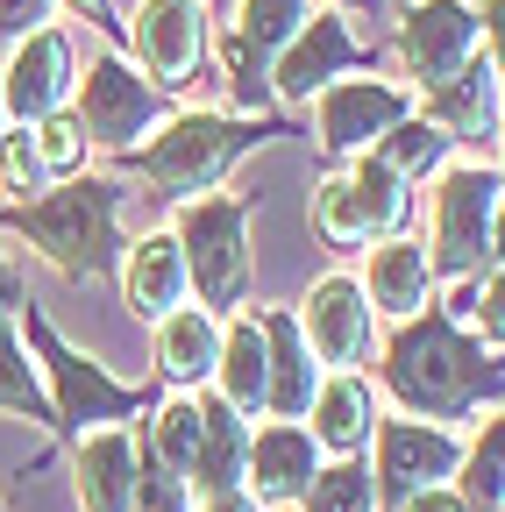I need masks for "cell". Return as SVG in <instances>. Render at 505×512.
I'll use <instances>...</instances> for the list:
<instances>
[{
	"label": "cell",
	"mask_w": 505,
	"mask_h": 512,
	"mask_svg": "<svg viewBox=\"0 0 505 512\" xmlns=\"http://www.w3.org/2000/svg\"><path fill=\"white\" fill-rule=\"evenodd\" d=\"M385 392L406 413H427L441 427L456 413H477V406L505 399V356H491L484 342H470L456 328V306H427L385 349Z\"/></svg>",
	"instance_id": "cell-1"
},
{
	"label": "cell",
	"mask_w": 505,
	"mask_h": 512,
	"mask_svg": "<svg viewBox=\"0 0 505 512\" xmlns=\"http://www.w3.org/2000/svg\"><path fill=\"white\" fill-rule=\"evenodd\" d=\"M0 228L22 235L50 271H65L72 285H93L121 264V185L107 178H65L57 192L29 207H8Z\"/></svg>",
	"instance_id": "cell-2"
},
{
	"label": "cell",
	"mask_w": 505,
	"mask_h": 512,
	"mask_svg": "<svg viewBox=\"0 0 505 512\" xmlns=\"http://www.w3.org/2000/svg\"><path fill=\"white\" fill-rule=\"evenodd\" d=\"M271 136H292V128L271 121V114H257V121H249V114H178V121L157 128V143L143 150V178L164 192V200L193 207L200 192H214L235 171V157H249Z\"/></svg>",
	"instance_id": "cell-3"
},
{
	"label": "cell",
	"mask_w": 505,
	"mask_h": 512,
	"mask_svg": "<svg viewBox=\"0 0 505 512\" xmlns=\"http://www.w3.org/2000/svg\"><path fill=\"white\" fill-rule=\"evenodd\" d=\"M143 441L157 448V463H164L185 491H193V498L242 491V470H249V427H242V413H235L221 392H185V399H171Z\"/></svg>",
	"instance_id": "cell-4"
},
{
	"label": "cell",
	"mask_w": 505,
	"mask_h": 512,
	"mask_svg": "<svg viewBox=\"0 0 505 512\" xmlns=\"http://www.w3.org/2000/svg\"><path fill=\"white\" fill-rule=\"evenodd\" d=\"M22 328H29V342H36L43 370H50L57 434H100V427H121L129 413H143V392H136V384H121V377H107L93 356H79V349L36 313V299L22 306Z\"/></svg>",
	"instance_id": "cell-5"
},
{
	"label": "cell",
	"mask_w": 505,
	"mask_h": 512,
	"mask_svg": "<svg viewBox=\"0 0 505 512\" xmlns=\"http://www.w3.org/2000/svg\"><path fill=\"white\" fill-rule=\"evenodd\" d=\"M249 200H193L178 214V249H185V278H193L200 306H242L249 292Z\"/></svg>",
	"instance_id": "cell-6"
},
{
	"label": "cell",
	"mask_w": 505,
	"mask_h": 512,
	"mask_svg": "<svg viewBox=\"0 0 505 512\" xmlns=\"http://www.w3.org/2000/svg\"><path fill=\"white\" fill-rule=\"evenodd\" d=\"M505 178L491 164H456L434 185V271L441 278H477L491 256V221H498Z\"/></svg>",
	"instance_id": "cell-7"
},
{
	"label": "cell",
	"mask_w": 505,
	"mask_h": 512,
	"mask_svg": "<svg viewBox=\"0 0 505 512\" xmlns=\"http://www.w3.org/2000/svg\"><path fill=\"white\" fill-rule=\"evenodd\" d=\"M157 121H164V93H157L143 72H129L121 57H93L86 93H79L86 143H100V150H136Z\"/></svg>",
	"instance_id": "cell-8"
},
{
	"label": "cell",
	"mask_w": 505,
	"mask_h": 512,
	"mask_svg": "<svg viewBox=\"0 0 505 512\" xmlns=\"http://www.w3.org/2000/svg\"><path fill=\"white\" fill-rule=\"evenodd\" d=\"M129 36H136V57H143L150 86H157V93H178L185 79L200 72L207 43H214L207 0H143L136 22H129Z\"/></svg>",
	"instance_id": "cell-9"
},
{
	"label": "cell",
	"mask_w": 505,
	"mask_h": 512,
	"mask_svg": "<svg viewBox=\"0 0 505 512\" xmlns=\"http://www.w3.org/2000/svg\"><path fill=\"white\" fill-rule=\"evenodd\" d=\"M65 100H72V36L65 29L22 36L8 72H0V114H15V128H36L50 114H65Z\"/></svg>",
	"instance_id": "cell-10"
},
{
	"label": "cell",
	"mask_w": 505,
	"mask_h": 512,
	"mask_svg": "<svg viewBox=\"0 0 505 512\" xmlns=\"http://www.w3.org/2000/svg\"><path fill=\"white\" fill-rule=\"evenodd\" d=\"M370 64V50L349 36V22L342 15H306V29L278 50V64H271V93L278 100H313V93H328L342 72H363Z\"/></svg>",
	"instance_id": "cell-11"
},
{
	"label": "cell",
	"mask_w": 505,
	"mask_h": 512,
	"mask_svg": "<svg viewBox=\"0 0 505 512\" xmlns=\"http://www.w3.org/2000/svg\"><path fill=\"white\" fill-rule=\"evenodd\" d=\"M463 470V441L449 427L434 420H385L377 427V477H385V491L406 505L420 491H441Z\"/></svg>",
	"instance_id": "cell-12"
},
{
	"label": "cell",
	"mask_w": 505,
	"mask_h": 512,
	"mask_svg": "<svg viewBox=\"0 0 505 512\" xmlns=\"http://www.w3.org/2000/svg\"><path fill=\"white\" fill-rule=\"evenodd\" d=\"M477 50V15L463 8V0H413L406 22H399V64L434 93L449 86L463 64Z\"/></svg>",
	"instance_id": "cell-13"
},
{
	"label": "cell",
	"mask_w": 505,
	"mask_h": 512,
	"mask_svg": "<svg viewBox=\"0 0 505 512\" xmlns=\"http://www.w3.org/2000/svg\"><path fill=\"white\" fill-rule=\"evenodd\" d=\"M299 335L328 370H356L370 356V292L356 278H342V271L313 278V292L299 306Z\"/></svg>",
	"instance_id": "cell-14"
},
{
	"label": "cell",
	"mask_w": 505,
	"mask_h": 512,
	"mask_svg": "<svg viewBox=\"0 0 505 512\" xmlns=\"http://www.w3.org/2000/svg\"><path fill=\"white\" fill-rule=\"evenodd\" d=\"M406 121V93L399 86H377V79H335L321 93V143L335 157H363Z\"/></svg>",
	"instance_id": "cell-15"
},
{
	"label": "cell",
	"mask_w": 505,
	"mask_h": 512,
	"mask_svg": "<svg viewBox=\"0 0 505 512\" xmlns=\"http://www.w3.org/2000/svg\"><path fill=\"white\" fill-rule=\"evenodd\" d=\"M306 29V0H242V15H235V100L242 107H264L271 100V72L264 64H278V50Z\"/></svg>",
	"instance_id": "cell-16"
},
{
	"label": "cell",
	"mask_w": 505,
	"mask_h": 512,
	"mask_svg": "<svg viewBox=\"0 0 505 512\" xmlns=\"http://www.w3.org/2000/svg\"><path fill=\"white\" fill-rule=\"evenodd\" d=\"M313 470H321V448H313V434L299 420H278L264 434H249V470H242V491L257 505H292L306 498Z\"/></svg>",
	"instance_id": "cell-17"
},
{
	"label": "cell",
	"mask_w": 505,
	"mask_h": 512,
	"mask_svg": "<svg viewBox=\"0 0 505 512\" xmlns=\"http://www.w3.org/2000/svg\"><path fill=\"white\" fill-rule=\"evenodd\" d=\"M185 292H193V278H185V249H178V235L157 228V235H143V242L121 249V299H129L136 320L178 313Z\"/></svg>",
	"instance_id": "cell-18"
},
{
	"label": "cell",
	"mask_w": 505,
	"mask_h": 512,
	"mask_svg": "<svg viewBox=\"0 0 505 512\" xmlns=\"http://www.w3.org/2000/svg\"><path fill=\"white\" fill-rule=\"evenodd\" d=\"M136 477H143V441L129 427L79 434V505L86 512H129Z\"/></svg>",
	"instance_id": "cell-19"
},
{
	"label": "cell",
	"mask_w": 505,
	"mask_h": 512,
	"mask_svg": "<svg viewBox=\"0 0 505 512\" xmlns=\"http://www.w3.org/2000/svg\"><path fill=\"white\" fill-rule=\"evenodd\" d=\"M498 100H505V86H498V72H491V57H470L449 86L427 93V121H434L449 143H484L491 128H498Z\"/></svg>",
	"instance_id": "cell-20"
},
{
	"label": "cell",
	"mask_w": 505,
	"mask_h": 512,
	"mask_svg": "<svg viewBox=\"0 0 505 512\" xmlns=\"http://www.w3.org/2000/svg\"><path fill=\"white\" fill-rule=\"evenodd\" d=\"M214 392H221L235 413H264V392H271V342H264V320H257V313H235L228 328H221Z\"/></svg>",
	"instance_id": "cell-21"
},
{
	"label": "cell",
	"mask_w": 505,
	"mask_h": 512,
	"mask_svg": "<svg viewBox=\"0 0 505 512\" xmlns=\"http://www.w3.org/2000/svg\"><path fill=\"white\" fill-rule=\"evenodd\" d=\"M257 320H264V342H271V392H264V406L278 420H306L321 377H313V349L299 335V313H257Z\"/></svg>",
	"instance_id": "cell-22"
},
{
	"label": "cell",
	"mask_w": 505,
	"mask_h": 512,
	"mask_svg": "<svg viewBox=\"0 0 505 512\" xmlns=\"http://www.w3.org/2000/svg\"><path fill=\"white\" fill-rule=\"evenodd\" d=\"M221 363V320L207 306H178L157 320V370L178 384V392H193L200 377H214Z\"/></svg>",
	"instance_id": "cell-23"
},
{
	"label": "cell",
	"mask_w": 505,
	"mask_h": 512,
	"mask_svg": "<svg viewBox=\"0 0 505 512\" xmlns=\"http://www.w3.org/2000/svg\"><path fill=\"white\" fill-rule=\"evenodd\" d=\"M427 292H434V256H427L420 242L392 235V242L370 249V306H377V313L413 320V313L427 306Z\"/></svg>",
	"instance_id": "cell-24"
},
{
	"label": "cell",
	"mask_w": 505,
	"mask_h": 512,
	"mask_svg": "<svg viewBox=\"0 0 505 512\" xmlns=\"http://www.w3.org/2000/svg\"><path fill=\"white\" fill-rule=\"evenodd\" d=\"M306 434H313V448H335L342 463L370 441V392H363L356 370L321 377V392H313V427H306Z\"/></svg>",
	"instance_id": "cell-25"
},
{
	"label": "cell",
	"mask_w": 505,
	"mask_h": 512,
	"mask_svg": "<svg viewBox=\"0 0 505 512\" xmlns=\"http://www.w3.org/2000/svg\"><path fill=\"white\" fill-rule=\"evenodd\" d=\"M0 413H8V420H36L43 434H57L50 392H43V377L29 363V342H22L15 320H0Z\"/></svg>",
	"instance_id": "cell-26"
},
{
	"label": "cell",
	"mask_w": 505,
	"mask_h": 512,
	"mask_svg": "<svg viewBox=\"0 0 505 512\" xmlns=\"http://www.w3.org/2000/svg\"><path fill=\"white\" fill-rule=\"evenodd\" d=\"M313 228H321L335 249H356L370 242V221H363V192L349 171H328L321 185H313Z\"/></svg>",
	"instance_id": "cell-27"
},
{
	"label": "cell",
	"mask_w": 505,
	"mask_h": 512,
	"mask_svg": "<svg viewBox=\"0 0 505 512\" xmlns=\"http://www.w3.org/2000/svg\"><path fill=\"white\" fill-rule=\"evenodd\" d=\"M349 178H356V192H363V221H370V235H385V242H392V235L406 228V207H413V200H406V178L385 171L377 157H356Z\"/></svg>",
	"instance_id": "cell-28"
},
{
	"label": "cell",
	"mask_w": 505,
	"mask_h": 512,
	"mask_svg": "<svg viewBox=\"0 0 505 512\" xmlns=\"http://www.w3.org/2000/svg\"><path fill=\"white\" fill-rule=\"evenodd\" d=\"M370 157L385 164V171H399V178L413 185V178H427V171H434L441 157H449V136H441L434 121H399V128H392V136L377 143Z\"/></svg>",
	"instance_id": "cell-29"
},
{
	"label": "cell",
	"mask_w": 505,
	"mask_h": 512,
	"mask_svg": "<svg viewBox=\"0 0 505 512\" xmlns=\"http://www.w3.org/2000/svg\"><path fill=\"white\" fill-rule=\"evenodd\" d=\"M299 505H306V512H377V484H370V470L349 456V463L313 470V484H306Z\"/></svg>",
	"instance_id": "cell-30"
},
{
	"label": "cell",
	"mask_w": 505,
	"mask_h": 512,
	"mask_svg": "<svg viewBox=\"0 0 505 512\" xmlns=\"http://www.w3.org/2000/svg\"><path fill=\"white\" fill-rule=\"evenodd\" d=\"M463 505H505V413L484 420V441L470 448V463H463Z\"/></svg>",
	"instance_id": "cell-31"
},
{
	"label": "cell",
	"mask_w": 505,
	"mask_h": 512,
	"mask_svg": "<svg viewBox=\"0 0 505 512\" xmlns=\"http://www.w3.org/2000/svg\"><path fill=\"white\" fill-rule=\"evenodd\" d=\"M29 136H36V157H43L50 178H79V164H86V128H79V114H50V121L29 128Z\"/></svg>",
	"instance_id": "cell-32"
},
{
	"label": "cell",
	"mask_w": 505,
	"mask_h": 512,
	"mask_svg": "<svg viewBox=\"0 0 505 512\" xmlns=\"http://www.w3.org/2000/svg\"><path fill=\"white\" fill-rule=\"evenodd\" d=\"M0 185H8L22 207L50 192V171H43V157H36V136H29V128H15V136H0Z\"/></svg>",
	"instance_id": "cell-33"
},
{
	"label": "cell",
	"mask_w": 505,
	"mask_h": 512,
	"mask_svg": "<svg viewBox=\"0 0 505 512\" xmlns=\"http://www.w3.org/2000/svg\"><path fill=\"white\" fill-rule=\"evenodd\" d=\"M129 512H193V491H185L164 463H157V448L143 441V477H136V505Z\"/></svg>",
	"instance_id": "cell-34"
},
{
	"label": "cell",
	"mask_w": 505,
	"mask_h": 512,
	"mask_svg": "<svg viewBox=\"0 0 505 512\" xmlns=\"http://www.w3.org/2000/svg\"><path fill=\"white\" fill-rule=\"evenodd\" d=\"M43 8L50 0H0V43H22L43 29Z\"/></svg>",
	"instance_id": "cell-35"
},
{
	"label": "cell",
	"mask_w": 505,
	"mask_h": 512,
	"mask_svg": "<svg viewBox=\"0 0 505 512\" xmlns=\"http://www.w3.org/2000/svg\"><path fill=\"white\" fill-rule=\"evenodd\" d=\"M29 306V285H22V264H15V249H0V320H15Z\"/></svg>",
	"instance_id": "cell-36"
},
{
	"label": "cell",
	"mask_w": 505,
	"mask_h": 512,
	"mask_svg": "<svg viewBox=\"0 0 505 512\" xmlns=\"http://www.w3.org/2000/svg\"><path fill=\"white\" fill-rule=\"evenodd\" d=\"M484 43H491V72H498V86H505V0H484Z\"/></svg>",
	"instance_id": "cell-37"
},
{
	"label": "cell",
	"mask_w": 505,
	"mask_h": 512,
	"mask_svg": "<svg viewBox=\"0 0 505 512\" xmlns=\"http://www.w3.org/2000/svg\"><path fill=\"white\" fill-rule=\"evenodd\" d=\"M477 313H484V328H491V342L505 349V264L491 271V285H484V306H477Z\"/></svg>",
	"instance_id": "cell-38"
},
{
	"label": "cell",
	"mask_w": 505,
	"mask_h": 512,
	"mask_svg": "<svg viewBox=\"0 0 505 512\" xmlns=\"http://www.w3.org/2000/svg\"><path fill=\"white\" fill-rule=\"evenodd\" d=\"M399 512H470V505H463V491H449V484H441V491H420V498H406Z\"/></svg>",
	"instance_id": "cell-39"
},
{
	"label": "cell",
	"mask_w": 505,
	"mask_h": 512,
	"mask_svg": "<svg viewBox=\"0 0 505 512\" xmlns=\"http://www.w3.org/2000/svg\"><path fill=\"white\" fill-rule=\"evenodd\" d=\"M200 512H264L249 491H214V498H200Z\"/></svg>",
	"instance_id": "cell-40"
},
{
	"label": "cell",
	"mask_w": 505,
	"mask_h": 512,
	"mask_svg": "<svg viewBox=\"0 0 505 512\" xmlns=\"http://www.w3.org/2000/svg\"><path fill=\"white\" fill-rule=\"evenodd\" d=\"M491 256L505 264V192H498V221H491Z\"/></svg>",
	"instance_id": "cell-41"
},
{
	"label": "cell",
	"mask_w": 505,
	"mask_h": 512,
	"mask_svg": "<svg viewBox=\"0 0 505 512\" xmlns=\"http://www.w3.org/2000/svg\"><path fill=\"white\" fill-rule=\"evenodd\" d=\"M72 8H79V15H93V22H114V8H107V0H72Z\"/></svg>",
	"instance_id": "cell-42"
}]
</instances>
